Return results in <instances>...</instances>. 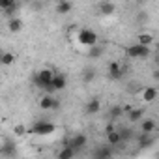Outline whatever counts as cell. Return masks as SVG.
<instances>
[{"label": "cell", "instance_id": "6da1fadb", "mask_svg": "<svg viewBox=\"0 0 159 159\" xmlns=\"http://www.w3.org/2000/svg\"><path fill=\"white\" fill-rule=\"evenodd\" d=\"M67 86V77L64 75V73H56L54 71V75H52V81H51V84L47 86V94H54V92H62L64 88Z\"/></svg>", "mask_w": 159, "mask_h": 159}, {"label": "cell", "instance_id": "7a4b0ae2", "mask_svg": "<svg viewBox=\"0 0 159 159\" xmlns=\"http://www.w3.org/2000/svg\"><path fill=\"white\" fill-rule=\"evenodd\" d=\"M77 41L83 47H92V45L98 43V34L94 30H90V28H81L79 34H77Z\"/></svg>", "mask_w": 159, "mask_h": 159}, {"label": "cell", "instance_id": "3957f363", "mask_svg": "<svg viewBox=\"0 0 159 159\" xmlns=\"http://www.w3.org/2000/svg\"><path fill=\"white\" fill-rule=\"evenodd\" d=\"M54 129H56V125H54L52 122H49V120H39V122H36V124L32 125L30 133L39 135V137H47V135L54 133Z\"/></svg>", "mask_w": 159, "mask_h": 159}, {"label": "cell", "instance_id": "277c9868", "mask_svg": "<svg viewBox=\"0 0 159 159\" xmlns=\"http://www.w3.org/2000/svg\"><path fill=\"white\" fill-rule=\"evenodd\" d=\"M125 54H127L129 58H146V56L152 54V51H150V47H146V45L133 43V45H129V47L125 49Z\"/></svg>", "mask_w": 159, "mask_h": 159}, {"label": "cell", "instance_id": "5b68a950", "mask_svg": "<svg viewBox=\"0 0 159 159\" xmlns=\"http://www.w3.org/2000/svg\"><path fill=\"white\" fill-rule=\"evenodd\" d=\"M52 75H54V71H52L51 67H43V69H39V71L36 73V84H38L39 88L47 90V86H49L51 81H52Z\"/></svg>", "mask_w": 159, "mask_h": 159}, {"label": "cell", "instance_id": "8992f818", "mask_svg": "<svg viewBox=\"0 0 159 159\" xmlns=\"http://www.w3.org/2000/svg\"><path fill=\"white\" fill-rule=\"evenodd\" d=\"M66 144L71 146L75 152H81V150L88 144V137H86L84 133H75L73 137H69V139L66 140Z\"/></svg>", "mask_w": 159, "mask_h": 159}, {"label": "cell", "instance_id": "52a82bcc", "mask_svg": "<svg viewBox=\"0 0 159 159\" xmlns=\"http://www.w3.org/2000/svg\"><path fill=\"white\" fill-rule=\"evenodd\" d=\"M107 142H109V146H120L122 144V139H120V133H118V129L112 125V124H109L107 125Z\"/></svg>", "mask_w": 159, "mask_h": 159}, {"label": "cell", "instance_id": "ba28073f", "mask_svg": "<svg viewBox=\"0 0 159 159\" xmlns=\"http://www.w3.org/2000/svg\"><path fill=\"white\" fill-rule=\"evenodd\" d=\"M125 73V67L118 62H111L109 64V77L112 79V81H118V79H122Z\"/></svg>", "mask_w": 159, "mask_h": 159}, {"label": "cell", "instance_id": "9c48e42d", "mask_svg": "<svg viewBox=\"0 0 159 159\" xmlns=\"http://www.w3.org/2000/svg\"><path fill=\"white\" fill-rule=\"evenodd\" d=\"M140 99L144 103H153L157 99V88L155 86H144L140 92Z\"/></svg>", "mask_w": 159, "mask_h": 159}, {"label": "cell", "instance_id": "30bf717a", "mask_svg": "<svg viewBox=\"0 0 159 159\" xmlns=\"http://www.w3.org/2000/svg\"><path fill=\"white\" fill-rule=\"evenodd\" d=\"M124 112H125V116H127V120L131 124L140 122V118L144 116V111L142 109H133V107H124Z\"/></svg>", "mask_w": 159, "mask_h": 159}, {"label": "cell", "instance_id": "8fae6325", "mask_svg": "<svg viewBox=\"0 0 159 159\" xmlns=\"http://www.w3.org/2000/svg\"><path fill=\"white\" fill-rule=\"evenodd\" d=\"M0 10L6 15L13 17V13L17 11V0H0Z\"/></svg>", "mask_w": 159, "mask_h": 159}, {"label": "cell", "instance_id": "7c38bea8", "mask_svg": "<svg viewBox=\"0 0 159 159\" xmlns=\"http://www.w3.org/2000/svg\"><path fill=\"white\" fill-rule=\"evenodd\" d=\"M99 111H101V101H99L98 98L88 99V103L84 105V112H86V114H90V116H92V114H98Z\"/></svg>", "mask_w": 159, "mask_h": 159}, {"label": "cell", "instance_id": "4fadbf2b", "mask_svg": "<svg viewBox=\"0 0 159 159\" xmlns=\"http://www.w3.org/2000/svg\"><path fill=\"white\" fill-rule=\"evenodd\" d=\"M155 127H157V122H155V120L144 118V116L140 118V131H142V133H150V135H152V133L155 131Z\"/></svg>", "mask_w": 159, "mask_h": 159}, {"label": "cell", "instance_id": "5bb4252c", "mask_svg": "<svg viewBox=\"0 0 159 159\" xmlns=\"http://www.w3.org/2000/svg\"><path fill=\"white\" fill-rule=\"evenodd\" d=\"M52 101H54V96L52 94H45L39 98V109L41 111H52Z\"/></svg>", "mask_w": 159, "mask_h": 159}, {"label": "cell", "instance_id": "9a60e30c", "mask_svg": "<svg viewBox=\"0 0 159 159\" xmlns=\"http://www.w3.org/2000/svg\"><path fill=\"white\" fill-rule=\"evenodd\" d=\"M71 8H73V4L69 2V0H60V2L56 4V8H54V11L58 15H67L71 11Z\"/></svg>", "mask_w": 159, "mask_h": 159}, {"label": "cell", "instance_id": "2e32d148", "mask_svg": "<svg viewBox=\"0 0 159 159\" xmlns=\"http://www.w3.org/2000/svg\"><path fill=\"white\" fill-rule=\"evenodd\" d=\"M23 21L19 19V17H10V21H8V30L10 32H13V34H17V32H21L23 30Z\"/></svg>", "mask_w": 159, "mask_h": 159}, {"label": "cell", "instance_id": "e0dca14e", "mask_svg": "<svg viewBox=\"0 0 159 159\" xmlns=\"http://www.w3.org/2000/svg\"><path fill=\"white\" fill-rule=\"evenodd\" d=\"M114 10H116V6L111 0H105V2L99 4V13L101 15H114Z\"/></svg>", "mask_w": 159, "mask_h": 159}, {"label": "cell", "instance_id": "ac0fdd59", "mask_svg": "<svg viewBox=\"0 0 159 159\" xmlns=\"http://www.w3.org/2000/svg\"><path fill=\"white\" fill-rule=\"evenodd\" d=\"M137 43L150 47V45L153 43V36H152L150 32H142V34H139V38H137Z\"/></svg>", "mask_w": 159, "mask_h": 159}, {"label": "cell", "instance_id": "d6986e66", "mask_svg": "<svg viewBox=\"0 0 159 159\" xmlns=\"http://www.w3.org/2000/svg\"><path fill=\"white\" fill-rule=\"evenodd\" d=\"M75 153H77V152H75L71 146L64 144V148L58 152V157H60V159H71V157H75Z\"/></svg>", "mask_w": 159, "mask_h": 159}, {"label": "cell", "instance_id": "ffe728a7", "mask_svg": "<svg viewBox=\"0 0 159 159\" xmlns=\"http://www.w3.org/2000/svg\"><path fill=\"white\" fill-rule=\"evenodd\" d=\"M94 155L96 157H111L112 155V148L111 146H99V148H96V152H94Z\"/></svg>", "mask_w": 159, "mask_h": 159}, {"label": "cell", "instance_id": "44dd1931", "mask_svg": "<svg viewBox=\"0 0 159 159\" xmlns=\"http://www.w3.org/2000/svg\"><path fill=\"white\" fill-rule=\"evenodd\" d=\"M13 62H15L13 52H2V56H0V66H11Z\"/></svg>", "mask_w": 159, "mask_h": 159}, {"label": "cell", "instance_id": "7402d4cb", "mask_svg": "<svg viewBox=\"0 0 159 159\" xmlns=\"http://www.w3.org/2000/svg\"><path fill=\"white\" fill-rule=\"evenodd\" d=\"M90 51H88V56L90 58H99L101 54H103V47L99 45V43H96V45H92V47H88Z\"/></svg>", "mask_w": 159, "mask_h": 159}, {"label": "cell", "instance_id": "603a6c76", "mask_svg": "<svg viewBox=\"0 0 159 159\" xmlns=\"http://www.w3.org/2000/svg\"><path fill=\"white\" fill-rule=\"evenodd\" d=\"M109 114H111V120H118V118L124 114V107L116 105V107H112V109L109 111Z\"/></svg>", "mask_w": 159, "mask_h": 159}, {"label": "cell", "instance_id": "cb8c5ba5", "mask_svg": "<svg viewBox=\"0 0 159 159\" xmlns=\"http://www.w3.org/2000/svg\"><path fill=\"white\" fill-rule=\"evenodd\" d=\"M118 133H120V139H122V144L124 142H127L131 137H133V133H131V129H127V127H120L118 129Z\"/></svg>", "mask_w": 159, "mask_h": 159}, {"label": "cell", "instance_id": "d4e9b609", "mask_svg": "<svg viewBox=\"0 0 159 159\" xmlns=\"http://www.w3.org/2000/svg\"><path fill=\"white\" fill-rule=\"evenodd\" d=\"M94 77H96L94 69H86V71L83 73V81H84V84H90V83L94 81Z\"/></svg>", "mask_w": 159, "mask_h": 159}, {"label": "cell", "instance_id": "484cf974", "mask_svg": "<svg viewBox=\"0 0 159 159\" xmlns=\"http://www.w3.org/2000/svg\"><path fill=\"white\" fill-rule=\"evenodd\" d=\"M58 109H60V101L54 98V101H52V111H58Z\"/></svg>", "mask_w": 159, "mask_h": 159}, {"label": "cell", "instance_id": "4316f807", "mask_svg": "<svg viewBox=\"0 0 159 159\" xmlns=\"http://www.w3.org/2000/svg\"><path fill=\"white\" fill-rule=\"evenodd\" d=\"M15 133H17V135H23V133H25V127H23V125H17V127H15Z\"/></svg>", "mask_w": 159, "mask_h": 159}, {"label": "cell", "instance_id": "83f0119b", "mask_svg": "<svg viewBox=\"0 0 159 159\" xmlns=\"http://www.w3.org/2000/svg\"><path fill=\"white\" fill-rule=\"evenodd\" d=\"M137 2H146V0H137Z\"/></svg>", "mask_w": 159, "mask_h": 159}, {"label": "cell", "instance_id": "f1b7e54d", "mask_svg": "<svg viewBox=\"0 0 159 159\" xmlns=\"http://www.w3.org/2000/svg\"><path fill=\"white\" fill-rule=\"evenodd\" d=\"M0 56H2V51H0Z\"/></svg>", "mask_w": 159, "mask_h": 159}]
</instances>
